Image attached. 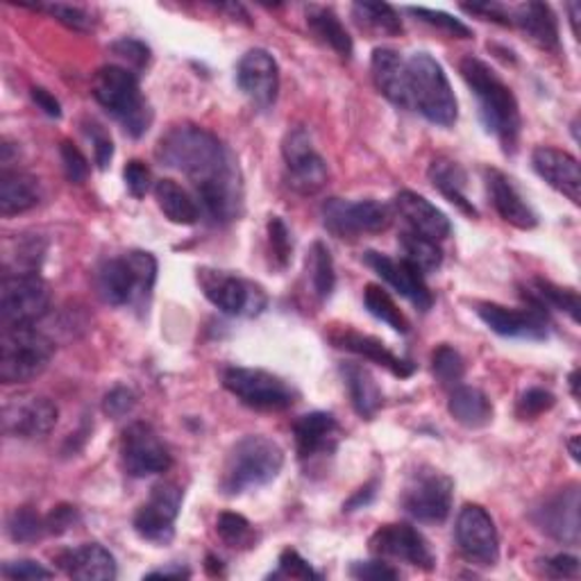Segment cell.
I'll return each instance as SVG.
<instances>
[{
    "label": "cell",
    "mask_w": 581,
    "mask_h": 581,
    "mask_svg": "<svg viewBox=\"0 0 581 581\" xmlns=\"http://www.w3.org/2000/svg\"><path fill=\"white\" fill-rule=\"evenodd\" d=\"M76 521H78L76 506H71V504H59L57 509H53V514L46 518L48 534H64L68 527H74Z\"/></svg>",
    "instance_id": "6f0895ef"
},
{
    "label": "cell",
    "mask_w": 581,
    "mask_h": 581,
    "mask_svg": "<svg viewBox=\"0 0 581 581\" xmlns=\"http://www.w3.org/2000/svg\"><path fill=\"white\" fill-rule=\"evenodd\" d=\"M123 178H125V187L134 198H144L150 189V168L139 161V159H132L125 170H123Z\"/></svg>",
    "instance_id": "f5cc1de1"
},
{
    "label": "cell",
    "mask_w": 581,
    "mask_h": 581,
    "mask_svg": "<svg viewBox=\"0 0 581 581\" xmlns=\"http://www.w3.org/2000/svg\"><path fill=\"white\" fill-rule=\"evenodd\" d=\"M525 298L543 306V310L545 306H550V310H559L568 314L574 323L579 321V295L572 289H561L548 280H534V287L529 289V293H525Z\"/></svg>",
    "instance_id": "74e56055"
},
{
    "label": "cell",
    "mask_w": 581,
    "mask_h": 581,
    "mask_svg": "<svg viewBox=\"0 0 581 581\" xmlns=\"http://www.w3.org/2000/svg\"><path fill=\"white\" fill-rule=\"evenodd\" d=\"M268 244H270V253H272V259H276V264L280 268H287V264L291 261L293 244H291L289 227L278 216L270 219V223H268Z\"/></svg>",
    "instance_id": "7dc6e473"
},
{
    "label": "cell",
    "mask_w": 581,
    "mask_h": 581,
    "mask_svg": "<svg viewBox=\"0 0 581 581\" xmlns=\"http://www.w3.org/2000/svg\"><path fill=\"white\" fill-rule=\"evenodd\" d=\"M532 166L545 182L563 193L572 204L581 202V170L570 153L540 146L532 153Z\"/></svg>",
    "instance_id": "603a6c76"
},
{
    "label": "cell",
    "mask_w": 581,
    "mask_h": 581,
    "mask_svg": "<svg viewBox=\"0 0 581 581\" xmlns=\"http://www.w3.org/2000/svg\"><path fill=\"white\" fill-rule=\"evenodd\" d=\"M55 346L34 325L3 327L0 334V382L23 384L37 380L48 368Z\"/></svg>",
    "instance_id": "52a82bcc"
},
{
    "label": "cell",
    "mask_w": 581,
    "mask_h": 581,
    "mask_svg": "<svg viewBox=\"0 0 581 581\" xmlns=\"http://www.w3.org/2000/svg\"><path fill=\"white\" fill-rule=\"evenodd\" d=\"M395 210L406 221V225L412 227V232L427 236L436 244L443 242V238H448L452 232L450 219L438 208H434L427 198L414 191H400L395 195Z\"/></svg>",
    "instance_id": "d4e9b609"
},
{
    "label": "cell",
    "mask_w": 581,
    "mask_h": 581,
    "mask_svg": "<svg viewBox=\"0 0 581 581\" xmlns=\"http://www.w3.org/2000/svg\"><path fill=\"white\" fill-rule=\"evenodd\" d=\"M429 180H432L434 189H438L452 204H457V208L463 214H468L470 219H477L474 204L466 195L468 176H466V170L457 161L434 159L432 166H429Z\"/></svg>",
    "instance_id": "d6a6232c"
},
{
    "label": "cell",
    "mask_w": 581,
    "mask_h": 581,
    "mask_svg": "<svg viewBox=\"0 0 581 581\" xmlns=\"http://www.w3.org/2000/svg\"><path fill=\"white\" fill-rule=\"evenodd\" d=\"M306 25L314 32V37H319L323 44H327L338 57L350 59L355 46H353V37L348 34V30L340 23V19L334 14V10L329 8H321V5H310L306 8Z\"/></svg>",
    "instance_id": "d590c367"
},
{
    "label": "cell",
    "mask_w": 581,
    "mask_h": 581,
    "mask_svg": "<svg viewBox=\"0 0 581 581\" xmlns=\"http://www.w3.org/2000/svg\"><path fill=\"white\" fill-rule=\"evenodd\" d=\"M121 461L130 477H150L170 468V455L148 423H132L121 438Z\"/></svg>",
    "instance_id": "5bb4252c"
},
{
    "label": "cell",
    "mask_w": 581,
    "mask_h": 581,
    "mask_svg": "<svg viewBox=\"0 0 581 581\" xmlns=\"http://www.w3.org/2000/svg\"><path fill=\"white\" fill-rule=\"evenodd\" d=\"M40 200L42 189L37 180L23 174V170L3 168V176H0V214L16 216L30 212L32 208H37Z\"/></svg>",
    "instance_id": "4dcf8cb0"
},
{
    "label": "cell",
    "mask_w": 581,
    "mask_h": 581,
    "mask_svg": "<svg viewBox=\"0 0 581 581\" xmlns=\"http://www.w3.org/2000/svg\"><path fill=\"white\" fill-rule=\"evenodd\" d=\"M30 93H32V100L37 102V108H40L44 114H48L51 119H59V116H62V105H59V100H57L53 93H48V91L42 89V87H34Z\"/></svg>",
    "instance_id": "6125c7cd"
},
{
    "label": "cell",
    "mask_w": 581,
    "mask_h": 581,
    "mask_svg": "<svg viewBox=\"0 0 581 581\" xmlns=\"http://www.w3.org/2000/svg\"><path fill=\"white\" fill-rule=\"evenodd\" d=\"M51 310V289L37 272H5L0 282L3 327L34 325Z\"/></svg>",
    "instance_id": "9c48e42d"
},
{
    "label": "cell",
    "mask_w": 581,
    "mask_h": 581,
    "mask_svg": "<svg viewBox=\"0 0 581 581\" xmlns=\"http://www.w3.org/2000/svg\"><path fill=\"white\" fill-rule=\"evenodd\" d=\"M459 71L477 98L484 127L498 136L504 150H514L521 134V110L514 91L504 85L487 62L477 57H463Z\"/></svg>",
    "instance_id": "7a4b0ae2"
},
{
    "label": "cell",
    "mask_w": 581,
    "mask_h": 581,
    "mask_svg": "<svg viewBox=\"0 0 581 581\" xmlns=\"http://www.w3.org/2000/svg\"><path fill=\"white\" fill-rule=\"evenodd\" d=\"M332 340L336 344V348H344L372 364L384 366L387 370L395 375V378H412L414 375V364L395 357L380 338H372V336L357 334V332H340V334H334Z\"/></svg>",
    "instance_id": "f546056e"
},
{
    "label": "cell",
    "mask_w": 581,
    "mask_h": 581,
    "mask_svg": "<svg viewBox=\"0 0 581 581\" xmlns=\"http://www.w3.org/2000/svg\"><path fill=\"white\" fill-rule=\"evenodd\" d=\"M353 14L359 25L370 27L375 32H384V34L402 32L400 14L387 3H355Z\"/></svg>",
    "instance_id": "60d3db41"
},
{
    "label": "cell",
    "mask_w": 581,
    "mask_h": 581,
    "mask_svg": "<svg viewBox=\"0 0 581 581\" xmlns=\"http://www.w3.org/2000/svg\"><path fill=\"white\" fill-rule=\"evenodd\" d=\"M306 270H310L312 289L321 300H327L336 287V272H334V259L325 244L316 242L306 257Z\"/></svg>",
    "instance_id": "ab89813d"
},
{
    "label": "cell",
    "mask_w": 581,
    "mask_h": 581,
    "mask_svg": "<svg viewBox=\"0 0 581 581\" xmlns=\"http://www.w3.org/2000/svg\"><path fill=\"white\" fill-rule=\"evenodd\" d=\"M155 200L164 216L176 225H195L200 219V208L195 198L180 187L176 180H159L155 185Z\"/></svg>",
    "instance_id": "e575fe53"
},
{
    "label": "cell",
    "mask_w": 581,
    "mask_h": 581,
    "mask_svg": "<svg viewBox=\"0 0 581 581\" xmlns=\"http://www.w3.org/2000/svg\"><path fill=\"white\" fill-rule=\"evenodd\" d=\"M236 82L257 108L266 110L276 105L280 91V66L268 51H248L236 68Z\"/></svg>",
    "instance_id": "44dd1931"
},
{
    "label": "cell",
    "mask_w": 581,
    "mask_h": 581,
    "mask_svg": "<svg viewBox=\"0 0 581 581\" xmlns=\"http://www.w3.org/2000/svg\"><path fill=\"white\" fill-rule=\"evenodd\" d=\"M452 493L455 484L448 474L423 466L406 480L402 491V509L418 523L440 525L450 516Z\"/></svg>",
    "instance_id": "ba28073f"
},
{
    "label": "cell",
    "mask_w": 581,
    "mask_h": 581,
    "mask_svg": "<svg viewBox=\"0 0 581 581\" xmlns=\"http://www.w3.org/2000/svg\"><path fill=\"white\" fill-rule=\"evenodd\" d=\"M284 466V452L276 440L266 436H244L236 440L223 466L221 491L225 495H242L278 480Z\"/></svg>",
    "instance_id": "3957f363"
},
{
    "label": "cell",
    "mask_w": 581,
    "mask_h": 581,
    "mask_svg": "<svg viewBox=\"0 0 581 581\" xmlns=\"http://www.w3.org/2000/svg\"><path fill=\"white\" fill-rule=\"evenodd\" d=\"M59 418L57 404L46 395H19L3 406V432L14 438H44Z\"/></svg>",
    "instance_id": "e0dca14e"
},
{
    "label": "cell",
    "mask_w": 581,
    "mask_h": 581,
    "mask_svg": "<svg viewBox=\"0 0 581 581\" xmlns=\"http://www.w3.org/2000/svg\"><path fill=\"white\" fill-rule=\"evenodd\" d=\"M511 25H518L532 44L543 51L559 48V21L550 5L525 3L511 10Z\"/></svg>",
    "instance_id": "f1b7e54d"
},
{
    "label": "cell",
    "mask_w": 581,
    "mask_h": 581,
    "mask_svg": "<svg viewBox=\"0 0 581 581\" xmlns=\"http://www.w3.org/2000/svg\"><path fill=\"white\" fill-rule=\"evenodd\" d=\"M93 98L105 108L134 139L148 132L153 112L142 96L139 80L125 66H102L93 76Z\"/></svg>",
    "instance_id": "277c9868"
},
{
    "label": "cell",
    "mask_w": 581,
    "mask_h": 581,
    "mask_svg": "<svg viewBox=\"0 0 581 581\" xmlns=\"http://www.w3.org/2000/svg\"><path fill=\"white\" fill-rule=\"evenodd\" d=\"M532 521L555 540L579 543V484H568L532 509Z\"/></svg>",
    "instance_id": "ac0fdd59"
},
{
    "label": "cell",
    "mask_w": 581,
    "mask_h": 581,
    "mask_svg": "<svg viewBox=\"0 0 581 581\" xmlns=\"http://www.w3.org/2000/svg\"><path fill=\"white\" fill-rule=\"evenodd\" d=\"M112 53L134 68H144L150 62V48L139 40H119L116 44H112Z\"/></svg>",
    "instance_id": "816d5d0a"
},
{
    "label": "cell",
    "mask_w": 581,
    "mask_h": 581,
    "mask_svg": "<svg viewBox=\"0 0 581 581\" xmlns=\"http://www.w3.org/2000/svg\"><path fill=\"white\" fill-rule=\"evenodd\" d=\"M370 552L404 561L409 566H416L421 570H434L436 557L429 548L427 538L414 529L412 525H384L370 536Z\"/></svg>",
    "instance_id": "d6986e66"
},
{
    "label": "cell",
    "mask_w": 581,
    "mask_h": 581,
    "mask_svg": "<svg viewBox=\"0 0 581 581\" xmlns=\"http://www.w3.org/2000/svg\"><path fill=\"white\" fill-rule=\"evenodd\" d=\"M223 387L257 412H284L295 404V391L278 375L259 368L232 366L223 370Z\"/></svg>",
    "instance_id": "30bf717a"
},
{
    "label": "cell",
    "mask_w": 581,
    "mask_h": 581,
    "mask_svg": "<svg viewBox=\"0 0 581 581\" xmlns=\"http://www.w3.org/2000/svg\"><path fill=\"white\" fill-rule=\"evenodd\" d=\"M8 532L16 543H34L48 534L46 518H42L32 506H21L8 521Z\"/></svg>",
    "instance_id": "7bdbcfd3"
},
{
    "label": "cell",
    "mask_w": 581,
    "mask_h": 581,
    "mask_svg": "<svg viewBox=\"0 0 581 581\" xmlns=\"http://www.w3.org/2000/svg\"><path fill=\"white\" fill-rule=\"evenodd\" d=\"M477 316L487 323L489 329L509 338L543 340L550 334L548 314L534 302L525 310H506V306L495 302H482L477 304Z\"/></svg>",
    "instance_id": "ffe728a7"
},
{
    "label": "cell",
    "mask_w": 581,
    "mask_h": 581,
    "mask_svg": "<svg viewBox=\"0 0 581 581\" xmlns=\"http://www.w3.org/2000/svg\"><path fill=\"white\" fill-rule=\"evenodd\" d=\"M59 155H62V164H64V174L68 178V182L74 185H82L89 176V161L87 157L80 153V148L71 142H62L59 146Z\"/></svg>",
    "instance_id": "c3c4849f"
},
{
    "label": "cell",
    "mask_w": 581,
    "mask_h": 581,
    "mask_svg": "<svg viewBox=\"0 0 581 581\" xmlns=\"http://www.w3.org/2000/svg\"><path fill=\"white\" fill-rule=\"evenodd\" d=\"M3 577L8 579H51L53 570L44 568L40 561H32V559H21V561H8L3 566Z\"/></svg>",
    "instance_id": "11a10c76"
},
{
    "label": "cell",
    "mask_w": 581,
    "mask_h": 581,
    "mask_svg": "<svg viewBox=\"0 0 581 581\" xmlns=\"http://www.w3.org/2000/svg\"><path fill=\"white\" fill-rule=\"evenodd\" d=\"M487 187H489V195L495 212L502 216V221H506L509 225H514L518 230H534L538 219L532 212L529 204L523 200V195L518 193V189L511 185V180L500 174L495 168L487 170Z\"/></svg>",
    "instance_id": "4316f807"
},
{
    "label": "cell",
    "mask_w": 581,
    "mask_h": 581,
    "mask_svg": "<svg viewBox=\"0 0 581 581\" xmlns=\"http://www.w3.org/2000/svg\"><path fill=\"white\" fill-rule=\"evenodd\" d=\"M370 71L375 87L380 89L387 100H391L398 108H412V100H409L406 62L400 57V53L391 48H378L372 53Z\"/></svg>",
    "instance_id": "83f0119b"
},
{
    "label": "cell",
    "mask_w": 581,
    "mask_h": 581,
    "mask_svg": "<svg viewBox=\"0 0 581 581\" xmlns=\"http://www.w3.org/2000/svg\"><path fill=\"white\" fill-rule=\"evenodd\" d=\"M577 443H579V436H572V438L568 440V450H570V457H572L574 461H579V448H577Z\"/></svg>",
    "instance_id": "03108f58"
},
{
    "label": "cell",
    "mask_w": 581,
    "mask_h": 581,
    "mask_svg": "<svg viewBox=\"0 0 581 581\" xmlns=\"http://www.w3.org/2000/svg\"><path fill=\"white\" fill-rule=\"evenodd\" d=\"M400 248L404 253L402 259H406L409 264H414L423 272V276L425 272H434L443 264V250L438 248V244L432 242V238H427V236L412 232V230L402 232Z\"/></svg>",
    "instance_id": "8d00e7d4"
},
{
    "label": "cell",
    "mask_w": 581,
    "mask_h": 581,
    "mask_svg": "<svg viewBox=\"0 0 581 581\" xmlns=\"http://www.w3.org/2000/svg\"><path fill=\"white\" fill-rule=\"evenodd\" d=\"M364 304H366V310H368L370 316L387 323L391 329H395L400 334H406L409 327H412V325H409L406 316L402 314L400 306L395 304V300L389 295V291H384L378 284H368L366 287Z\"/></svg>",
    "instance_id": "f35d334b"
},
{
    "label": "cell",
    "mask_w": 581,
    "mask_h": 581,
    "mask_svg": "<svg viewBox=\"0 0 581 581\" xmlns=\"http://www.w3.org/2000/svg\"><path fill=\"white\" fill-rule=\"evenodd\" d=\"M216 532L230 548H250L255 543L253 525L244 516L232 514V511H225V514L219 516Z\"/></svg>",
    "instance_id": "ee69618b"
},
{
    "label": "cell",
    "mask_w": 581,
    "mask_h": 581,
    "mask_svg": "<svg viewBox=\"0 0 581 581\" xmlns=\"http://www.w3.org/2000/svg\"><path fill=\"white\" fill-rule=\"evenodd\" d=\"M282 155L287 161L291 187L304 195L321 191L327 182V164L316 153L310 132L293 127L282 142Z\"/></svg>",
    "instance_id": "4fadbf2b"
},
{
    "label": "cell",
    "mask_w": 581,
    "mask_h": 581,
    "mask_svg": "<svg viewBox=\"0 0 581 581\" xmlns=\"http://www.w3.org/2000/svg\"><path fill=\"white\" fill-rule=\"evenodd\" d=\"M457 543L461 555L477 566H493L500 557V538L489 511L466 504L457 518Z\"/></svg>",
    "instance_id": "2e32d148"
},
{
    "label": "cell",
    "mask_w": 581,
    "mask_h": 581,
    "mask_svg": "<svg viewBox=\"0 0 581 581\" xmlns=\"http://www.w3.org/2000/svg\"><path fill=\"white\" fill-rule=\"evenodd\" d=\"M375 487H378V484L370 482V484H366L364 489H359V493L353 495V498L348 500V504H344V511H355V509H361L364 504H368V502L372 500V495H375Z\"/></svg>",
    "instance_id": "be15d7a7"
},
{
    "label": "cell",
    "mask_w": 581,
    "mask_h": 581,
    "mask_svg": "<svg viewBox=\"0 0 581 581\" xmlns=\"http://www.w3.org/2000/svg\"><path fill=\"white\" fill-rule=\"evenodd\" d=\"M545 568L552 577H566V579H574L579 574V559L570 557V555H557L552 559L545 561Z\"/></svg>",
    "instance_id": "94428289"
},
{
    "label": "cell",
    "mask_w": 581,
    "mask_h": 581,
    "mask_svg": "<svg viewBox=\"0 0 581 581\" xmlns=\"http://www.w3.org/2000/svg\"><path fill=\"white\" fill-rule=\"evenodd\" d=\"M409 12H412L414 16H418L421 21L443 30V32H448L450 37H459V40H470L472 37V30L461 23L459 19L446 14V12H436V10H425V8H409Z\"/></svg>",
    "instance_id": "bcb514c9"
},
{
    "label": "cell",
    "mask_w": 581,
    "mask_h": 581,
    "mask_svg": "<svg viewBox=\"0 0 581 581\" xmlns=\"http://www.w3.org/2000/svg\"><path fill=\"white\" fill-rule=\"evenodd\" d=\"M340 427L336 418L327 412H312L304 414L293 425L295 448L302 461H312L316 457L329 455L336 450Z\"/></svg>",
    "instance_id": "cb8c5ba5"
},
{
    "label": "cell",
    "mask_w": 581,
    "mask_h": 581,
    "mask_svg": "<svg viewBox=\"0 0 581 581\" xmlns=\"http://www.w3.org/2000/svg\"><path fill=\"white\" fill-rule=\"evenodd\" d=\"M393 221L391 210L375 200H340L329 198L323 204V223L338 238H359L364 234H380Z\"/></svg>",
    "instance_id": "7c38bea8"
},
{
    "label": "cell",
    "mask_w": 581,
    "mask_h": 581,
    "mask_svg": "<svg viewBox=\"0 0 581 581\" xmlns=\"http://www.w3.org/2000/svg\"><path fill=\"white\" fill-rule=\"evenodd\" d=\"M577 387H579V370H572V375H570V389H572V395L574 398H579Z\"/></svg>",
    "instance_id": "003e7915"
},
{
    "label": "cell",
    "mask_w": 581,
    "mask_h": 581,
    "mask_svg": "<svg viewBox=\"0 0 581 581\" xmlns=\"http://www.w3.org/2000/svg\"><path fill=\"white\" fill-rule=\"evenodd\" d=\"M364 261L375 272H378V276L387 284H391L400 295H404L409 302H412L416 310L427 312L429 306L434 304L432 291L425 284L423 272L414 264H409L406 259H391V257H387L382 253H375V250H368L364 255Z\"/></svg>",
    "instance_id": "7402d4cb"
},
{
    "label": "cell",
    "mask_w": 581,
    "mask_h": 581,
    "mask_svg": "<svg viewBox=\"0 0 581 581\" xmlns=\"http://www.w3.org/2000/svg\"><path fill=\"white\" fill-rule=\"evenodd\" d=\"M182 506V489L174 482L157 484L150 500L136 511L134 529L142 538L166 545L176 536V521Z\"/></svg>",
    "instance_id": "9a60e30c"
},
{
    "label": "cell",
    "mask_w": 581,
    "mask_h": 581,
    "mask_svg": "<svg viewBox=\"0 0 581 581\" xmlns=\"http://www.w3.org/2000/svg\"><path fill=\"white\" fill-rule=\"evenodd\" d=\"M432 370L436 375V380L440 382V387H459L463 375H466V364L461 359V355L450 348V346H438L432 355Z\"/></svg>",
    "instance_id": "b9f144b4"
},
{
    "label": "cell",
    "mask_w": 581,
    "mask_h": 581,
    "mask_svg": "<svg viewBox=\"0 0 581 581\" xmlns=\"http://www.w3.org/2000/svg\"><path fill=\"white\" fill-rule=\"evenodd\" d=\"M198 284L216 310L227 316H257L266 306L261 287L216 268H200Z\"/></svg>",
    "instance_id": "8fae6325"
},
{
    "label": "cell",
    "mask_w": 581,
    "mask_h": 581,
    "mask_svg": "<svg viewBox=\"0 0 581 581\" xmlns=\"http://www.w3.org/2000/svg\"><path fill=\"white\" fill-rule=\"evenodd\" d=\"M59 568L71 579L85 581H108L116 577V559L110 550L98 543L80 545L76 550H66L57 557Z\"/></svg>",
    "instance_id": "484cf974"
},
{
    "label": "cell",
    "mask_w": 581,
    "mask_h": 581,
    "mask_svg": "<svg viewBox=\"0 0 581 581\" xmlns=\"http://www.w3.org/2000/svg\"><path fill=\"white\" fill-rule=\"evenodd\" d=\"M34 10H44L51 16H55L62 25L71 27L76 32H87L93 27V19L85 8L78 5H66V3H55V5H34Z\"/></svg>",
    "instance_id": "f6af8a7d"
},
{
    "label": "cell",
    "mask_w": 581,
    "mask_h": 581,
    "mask_svg": "<svg viewBox=\"0 0 581 581\" xmlns=\"http://www.w3.org/2000/svg\"><path fill=\"white\" fill-rule=\"evenodd\" d=\"M134 404H136L134 393L125 387H116L105 395V400H102V412H105L110 418H123L132 412Z\"/></svg>",
    "instance_id": "db71d44e"
},
{
    "label": "cell",
    "mask_w": 581,
    "mask_h": 581,
    "mask_svg": "<svg viewBox=\"0 0 581 581\" xmlns=\"http://www.w3.org/2000/svg\"><path fill=\"white\" fill-rule=\"evenodd\" d=\"M409 100L429 123L450 127L457 121L459 108L443 66L429 53H414L406 59Z\"/></svg>",
    "instance_id": "5b68a950"
},
{
    "label": "cell",
    "mask_w": 581,
    "mask_h": 581,
    "mask_svg": "<svg viewBox=\"0 0 581 581\" xmlns=\"http://www.w3.org/2000/svg\"><path fill=\"white\" fill-rule=\"evenodd\" d=\"M157 159L189 178L204 214L214 223H232L242 214V174L232 153L210 130L191 123L170 127L157 144Z\"/></svg>",
    "instance_id": "6da1fadb"
},
{
    "label": "cell",
    "mask_w": 581,
    "mask_h": 581,
    "mask_svg": "<svg viewBox=\"0 0 581 581\" xmlns=\"http://www.w3.org/2000/svg\"><path fill=\"white\" fill-rule=\"evenodd\" d=\"M185 577H191V572L182 566H174V568H161V570H155L150 574H146V579H185Z\"/></svg>",
    "instance_id": "e7e4bbea"
},
{
    "label": "cell",
    "mask_w": 581,
    "mask_h": 581,
    "mask_svg": "<svg viewBox=\"0 0 581 581\" xmlns=\"http://www.w3.org/2000/svg\"><path fill=\"white\" fill-rule=\"evenodd\" d=\"M350 577L361 581H387V579H398L400 572L384 561H364V563L359 561L350 566Z\"/></svg>",
    "instance_id": "9f6ffc18"
},
{
    "label": "cell",
    "mask_w": 581,
    "mask_h": 581,
    "mask_svg": "<svg viewBox=\"0 0 581 581\" xmlns=\"http://www.w3.org/2000/svg\"><path fill=\"white\" fill-rule=\"evenodd\" d=\"M450 416L468 427V429H482L493 421V404L484 391L474 387H455L448 400Z\"/></svg>",
    "instance_id": "1f68e13d"
},
{
    "label": "cell",
    "mask_w": 581,
    "mask_h": 581,
    "mask_svg": "<svg viewBox=\"0 0 581 581\" xmlns=\"http://www.w3.org/2000/svg\"><path fill=\"white\" fill-rule=\"evenodd\" d=\"M340 372H344V380H346L355 412L361 418H372L375 414H378V409L382 406V391L378 382H375L370 370L359 364H344L340 366Z\"/></svg>",
    "instance_id": "836d02e7"
},
{
    "label": "cell",
    "mask_w": 581,
    "mask_h": 581,
    "mask_svg": "<svg viewBox=\"0 0 581 581\" xmlns=\"http://www.w3.org/2000/svg\"><path fill=\"white\" fill-rule=\"evenodd\" d=\"M468 14L484 16L487 21H495L502 25H511V10L500 3H477V5H461Z\"/></svg>",
    "instance_id": "680465c9"
},
{
    "label": "cell",
    "mask_w": 581,
    "mask_h": 581,
    "mask_svg": "<svg viewBox=\"0 0 581 581\" xmlns=\"http://www.w3.org/2000/svg\"><path fill=\"white\" fill-rule=\"evenodd\" d=\"M272 577H287V579H321V574L304 561L295 550H284L280 555V570Z\"/></svg>",
    "instance_id": "f907efd6"
},
{
    "label": "cell",
    "mask_w": 581,
    "mask_h": 581,
    "mask_svg": "<svg viewBox=\"0 0 581 581\" xmlns=\"http://www.w3.org/2000/svg\"><path fill=\"white\" fill-rule=\"evenodd\" d=\"M555 406V395L545 389H529L518 400V416L521 418H536Z\"/></svg>",
    "instance_id": "681fc988"
},
{
    "label": "cell",
    "mask_w": 581,
    "mask_h": 581,
    "mask_svg": "<svg viewBox=\"0 0 581 581\" xmlns=\"http://www.w3.org/2000/svg\"><path fill=\"white\" fill-rule=\"evenodd\" d=\"M93 132V153H96V164L98 168H108V164L114 157V144L110 136L100 130V125L91 127Z\"/></svg>",
    "instance_id": "91938a15"
},
{
    "label": "cell",
    "mask_w": 581,
    "mask_h": 581,
    "mask_svg": "<svg viewBox=\"0 0 581 581\" xmlns=\"http://www.w3.org/2000/svg\"><path fill=\"white\" fill-rule=\"evenodd\" d=\"M157 280V259L150 253L132 250L102 261L96 276L98 293L108 304H134L150 295Z\"/></svg>",
    "instance_id": "8992f818"
}]
</instances>
